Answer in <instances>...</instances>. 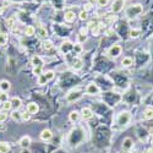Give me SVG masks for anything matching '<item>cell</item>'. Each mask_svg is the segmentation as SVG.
<instances>
[{"label":"cell","instance_id":"ac0fdd59","mask_svg":"<svg viewBox=\"0 0 153 153\" xmlns=\"http://www.w3.org/2000/svg\"><path fill=\"white\" fill-rule=\"evenodd\" d=\"M121 65L123 68H131L134 65V59L131 56H124L121 59Z\"/></svg>","mask_w":153,"mask_h":153},{"label":"cell","instance_id":"ab89813d","mask_svg":"<svg viewBox=\"0 0 153 153\" xmlns=\"http://www.w3.org/2000/svg\"><path fill=\"white\" fill-rule=\"evenodd\" d=\"M74 50H75V53H77V54H80L82 50H83V48H82V44L81 43H76L75 45H74Z\"/></svg>","mask_w":153,"mask_h":153},{"label":"cell","instance_id":"8d00e7d4","mask_svg":"<svg viewBox=\"0 0 153 153\" xmlns=\"http://www.w3.org/2000/svg\"><path fill=\"white\" fill-rule=\"evenodd\" d=\"M31 117H32L31 113H28L27 110L23 111V113H22V121H28V120L31 119Z\"/></svg>","mask_w":153,"mask_h":153},{"label":"cell","instance_id":"5bb4252c","mask_svg":"<svg viewBox=\"0 0 153 153\" xmlns=\"http://www.w3.org/2000/svg\"><path fill=\"white\" fill-rule=\"evenodd\" d=\"M27 111L31 113L32 115L33 114H37L38 111H39V105H38L36 102H30V103L27 104Z\"/></svg>","mask_w":153,"mask_h":153},{"label":"cell","instance_id":"74e56055","mask_svg":"<svg viewBox=\"0 0 153 153\" xmlns=\"http://www.w3.org/2000/svg\"><path fill=\"white\" fill-rule=\"evenodd\" d=\"M9 118V114L6 111H0V123H5Z\"/></svg>","mask_w":153,"mask_h":153},{"label":"cell","instance_id":"e0dca14e","mask_svg":"<svg viewBox=\"0 0 153 153\" xmlns=\"http://www.w3.org/2000/svg\"><path fill=\"white\" fill-rule=\"evenodd\" d=\"M75 19H76V15H75V12L71 11V10L66 11L65 15H64V20H65V22H68V23H72L75 21Z\"/></svg>","mask_w":153,"mask_h":153},{"label":"cell","instance_id":"8992f818","mask_svg":"<svg viewBox=\"0 0 153 153\" xmlns=\"http://www.w3.org/2000/svg\"><path fill=\"white\" fill-rule=\"evenodd\" d=\"M124 6H125V0H114L111 4V12L118 15L120 11H123Z\"/></svg>","mask_w":153,"mask_h":153},{"label":"cell","instance_id":"7dc6e473","mask_svg":"<svg viewBox=\"0 0 153 153\" xmlns=\"http://www.w3.org/2000/svg\"><path fill=\"white\" fill-rule=\"evenodd\" d=\"M20 153H31V152L28 151V148H22V151Z\"/></svg>","mask_w":153,"mask_h":153},{"label":"cell","instance_id":"7bdbcfd3","mask_svg":"<svg viewBox=\"0 0 153 153\" xmlns=\"http://www.w3.org/2000/svg\"><path fill=\"white\" fill-rule=\"evenodd\" d=\"M87 33H88V27H81V28H80V34L87 37Z\"/></svg>","mask_w":153,"mask_h":153},{"label":"cell","instance_id":"484cf974","mask_svg":"<svg viewBox=\"0 0 153 153\" xmlns=\"http://www.w3.org/2000/svg\"><path fill=\"white\" fill-rule=\"evenodd\" d=\"M141 34H142V30H140V28H132V30H130V32H129V36H130L131 38H138Z\"/></svg>","mask_w":153,"mask_h":153},{"label":"cell","instance_id":"3957f363","mask_svg":"<svg viewBox=\"0 0 153 153\" xmlns=\"http://www.w3.org/2000/svg\"><path fill=\"white\" fill-rule=\"evenodd\" d=\"M82 92L79 91V90H72L70 91L68 94H66V100L69 102V103H74V102H77L79 99L82 98Z\"/></svg>","mask_w":153,"mask_h":153},{"label":"cell","instance_id":"7c38bea8","mask_svg":"<svg viewBox=\"0 0 153 153\" xmlns=\"http://www.w3.org/2000/svg\"><path fill=\"white\" fill-rule=\"evenodd\" d=\"M52 138H53V132L50 131L49 129L42 130V132H41V140H42V141L48 142V141H50Z\"/></svg>","mask_w":153,"mask_h":153},{"label":"cell","instance_id":"ba28073f","mask_svg":"<svg viewBox=\"0 0 153 153\" xmlns=\"http://www.w3.org/2000/svg\"><path fill=\"white\" fill-rule=\"evenodd\" d=\"M80 113H81V118L83 120H90V119L93 118V110L91 108H88V107H83Z\"/></svg>","mask_w":153,"mask_h":153},{"label":"cell","instance_id":"5b68a950","mask_svg":"<svg viewBox=\"0 0 153 153\" xmlns=\"http://www.w3.org/2000/svg\"><path fill=\"white\" fill-rule=\"evenodd\" d=\"M86 93L88 96H98L100 93V88L94 82H91V83H88L87 87H86Z\"/></svg>","mask_w":153,"mask_h":153},{"label":"cell","instance_id":"6da1fadb","mask_svg":"<svg viewBox=\"0 0 153 153\" xmlns=\"http://www.w3.org/2000/svg\"><path fill=\"white\" fill-rule=\"evenodd\" d=\"M143 12V6L141 4H132L125 9V15L127 19H136Z\"/></svg>","mask_w":153,"mask_h":153},{"label":"cell","instance_id":"d6986e66","mask_svg":"<svg viewBox=\"0 0 153 153\" xmlns=\"http://www.w3.org/2000/svg\"><path fill=\"white\" fill-rule=\"evenodd\" d=\"M80 119H81V113H79V111L72 110V111L69 114V120H70L71 123H77Z\"/></svg>","mask_w":153,"mask_h":153},{"label":"cell","instance_id":"9a60e30c","mask_svg":"<svg viewBox=\"0 0 153 153\" xmlns=\"http://www.w3.org/2000/svg\"><path fill=\"white\" fill-rule=\"evenodd\" d=\"M10 102H11L12 109H14V110H19V109L21 108V105H22V100H21V98H19V97H12V98L10 99Z\"/></svg>","mask_w":153,"mask_h":153},{"label":"cell","instance_id":"681fc988","mask_svg":"<svg viewBox=\"0 0 153 153\" xmlns=\"http://www.w3.org/2000/svg\"><path fill=\"white\" fill-rule=\"evenodd\" d=\"M151 143H153V134H152V136H151Z\"/></svg>","mask_w":153,"mask_h":153},{"label":"cell","instance_id":"2e32d148","mask_svg":"<svg viewBox=\"0 0 153 153\" xmlns=\"http://www.w3.org/2000/svg\"><path fill=\"white\" fill-rule=\"evenodd\" d=\"M10 90H11V83H10V81H7V80H1V81H0V91L7 93Z\"/></svg>","mask_w":153,"mask_h":153},{"label":"cell","instance_id":"4316f807","mask_svg":"<svg viewBox=\"0 0 153 153\" xmlns=\"http://www.w3.org/2000/svg\"><path fill=\"white\" fill-rule=\"evenodd\" d=\"M34 34H36V28L33 26H26V28H25V36L32 37Z\"/></svg>","mask_w":153,"mask_h":153},{"label":"cell","instance_id":"9c48e42d","mask_svg":"<svg viewBox=\"0 0 153 153\" xmlns=\"http://www.w3.org/2000/svg\"><path fill=\"white\" fill-rule=\"evenodd\" d=\"M124 151H131L134 148V141L131 137H125L124 141H123V145H121Z\"/></svg>","mask_w":153,"mask_h":153},{"label":"cell","instance_id":"d4e9b609","mask_svg":"<svg viewBox=\"0 0 153 153\" xmlns=\"http://www.w3.org/2000/svg\"><path fill=\"white\" fill-rule=\"evenodd\" d=\"M6 26H7L10 30H14L15 26H16V19H15L14 16L6 19Z\"/></svg>","mask_w":153,"mask_h":153},{"label":"cell","instance_id":"c3c4849f","mask_svg":"<svg viewBox=\"0 0 153 153\" xmlns=\"http://www.w3.org/2000/svg\"><path fill=\"white\" fill-rule=\"evenodd\" d=\"M146 153H153V147H151V148H148V149L146 151Z\"/></svg>","mask_w":153,"mask_h":153},{"label":"cell","instance_id":"4fadbf2b","mask_svg":"<svg viewBox=\"0 0 153 153\" xmlns=\"http://www.w3.org/2000/svg\"><path fill=\"white\" fill-rule=\"evenodd\" d=\"M19 145L22 148H28L31 146V137L30 136H22L19 141Z\"/></svg>","mask_w":153,"mask_h":153},{"label":"cell","instance_id":"b9f144b4","mask_svg":"<svg viewBox=\"0 0 153 153\" xmlns=\"http://www.w3.org/2000/svg\"><path fill=\"white\" fill-rule=\"evenodd\" d=\"M77 41H79V43H83V42H86L87 41V37L86 36H82V34H80L79 33V36H77Z\"/></svg>","mask_w":153,"mask_h":153},{"label":"cell","instance_id":"bcb514c9","mask_svg":"<svg viewBox=\"0 0 153 153\" xmlns=\"http://www.w3.org/2000/svg\"><path fill=\"white\" fill-rule=\"evenodd\" d=\"M105 34H107V36H111V34H114V31H113V30H107V31H105Z\"/></svg>","mask_w":153,"mask_h":153},{"label":"cell","instance_id":"ee69618b","mask_svg":"<svg viewBox=\"0 0 153 153\" xmlns=\"http://www.w3.org/2000/svg\"><path fill=\"white\" fill-rule=\"evenodd\" d=\"M7 130V126L4 123H0V132H5Z\"/></svg>","mask_w":153,"mask_h":153},{"label":"cell","instance_id":"60d3db41","mask_svg":"<svg viewBox=\"0 0 153 153\" xmlns=\"http://www.w3.org/2000/svg\"><path fill=\"white\" fill-rule=\"evenodd\" d=\"M43 74V68H33V75L41 76Z\"/></svg>","mask_w":153,"mask_h":153},{"label":"cell","instance_id":"44dd1931","mask_svg":"<svg viewBox=\"0 0 153 153\" xmlns=\"http://www.w3.org/2000/svg\"><path fill=\"white\" fill-rule=\"evenodd\" d=\"M42 48L45 50V52H49V50H52L54 48V43L53 41H50V39H44L43 43H42Z\"/></svg>","mask_w":153,"mask_h":153},{"label":"cell","instance_id":"52a82bcc","mask_svg":"<svg viewBox=\"0 0 153 153\" xmlns=\"http://www.w3.org/2000/svg\"><path fill=\"white\" fill-rule=\"evenodd\" d=\"M74 45H75V44H72L70 41L64 42V43L60 45V52H61L62 54H69L70 52H72V50H74Z\"/></svg>","mask_w":153,"mask_h":153},{"label":"cell","instance_id":"f546056e","mask_svg":"<svg viewBox=\"0 0 153 153\" xmlns=\"http://www.w3.org/2000/svg\"><path fill=\"white\" fill-rule=\"evenodd\" d=\"M1 111H10L11 109H12V104H11V102L10 100H7V102H5V103H3V107H1Z\"/></svg>","mask_w":153,"mask_h":153},{"label":"cell","instance_id":"f1b7e54d","mask_svg":"<svg viewBox=\"0 0 153 153\" xmlns=\"http://www.w3.org/2000/svg\"><path fill=\"white\" fill-rule=\"evenodd\" d=\"M100 30H102V23H97V26L93 27L91 31H92V34H93L94 37H98L99 33H100Z\"/></svg>","mask_w":153,"mask_h":153},{"label":"cell","instance_id":"4dcf8cb0","mask_svg":"<svg viewBox=\"0 0 153 153\" xmlns=\"http://www.w3.org/2000/svg\"><path fill=\"white\" fill-rule=\"evenodd\" d=\"M47 82H49V81L47 80V77H45V75H44V74H42L41 76H38V85L44 86Z\"/></svg>","mask_w":153,"mask_h":153},{"label":"cell","instance_id":"603a6c76","mask_svg":"<svg viewBox=\"0 0 153 153\" xmlns=\"http://www.w3.org/2000/svg\"><path fill=\"white\" fill-rule=\"evenodd\" d=\"M9 42V34L0 32V47H5Z\"/></svg>","mask_w":153,"mask_h":153},{"label":"cell","instance_id":"ffe728a7","mask_svg":"<svg viewBox=\"0 0 153 153\" xmlns=\"http://www.w3.org/2000/svg\"><path fill=\"white\" fill-rule=\"evenodd\" d=\"M143 119L145 120H152L153 119V107H147L143 110Z\"/></svg>","mask_w":153,"mask_h":153},{"label":"cell","instance_id":"e575fe53","mask_svg":"<svg viewBox=\"0 0 153 153\" xmlns=\"http://www.w3.org/2000/svg\"><path fill=\"white\" fill-rule=\"evenodd\" d=\"M38 34H39L41 38H44V39H45V37H47V30H45L43 26H39V30H38Z\"/></svg>","mask_w":153,"mask_h":153},{"label":"cell","instance_id":"7402d4cb","mask_svg":"<svg viewBox=\"0 0 153 153\" xmlns=\"http://www.w3.org/2000/svg\"><path fill=\"white\" fill-rule=\"evenodd\" d=\"M10 117L14 121H21L22 120V113L20 110H14L10 114Z\"/></svg>","mask_w":153,"mask_h":153},{"label":"cell","instance_id":"d590c367","mask_svg":"<svg viewBox=\"0 0 153 153\" xmlns=\"http://www.w3.org/2000/svg\"><path fill=\"white\" fill-rule=\"evenodd\" d=\"M96 3L99 7H105L109 4V0H96Z\"/></svg>","mask_w":153,"mask_h":153},{"label":"cell","instance_id":"cb8c5ba5","mask_svg":"<svg viewBox=\"0 0 153 153\" xmlns=\"http://www.w3.org/2000/svg\"><path fill=\"white\" fill-rule=\"evenodd\" d=\"M11 146L9 142H0V153H9Z\"/></svg>","mask_w":153,"mask_h":153},{"label":"cell","instance_id":"277c9868","mask_svg":"<svg viewBox=\"0 0 153 153\" xmlns=\"http://www.w3.org/2000/svg\"><path fill=\"white\" fill-rule=\"evenodd\" d=\"M123 53V47L120 44H113L109 49H108V55L110 58H118L119 55H121Z\"/></svg>","mask_w":153,"mask_h":153},{"label":"cell","instance_id":"f6af8a7d","mask_svg":"<svg viewBox=\"0 0 153 153\" xmlns=\"http://www.w3.org/2000/svg\"><path fill=\"white\" fill-rule=\"evenodd\" d=\"M97 26V23L94 22V21H90L88 22V25H87V27H88V30H92L93 27H96Z\"/></svg>","mask_w":153,"mask_h":153},{"label":"cell","instance_id":"83f0119b","mask_svg":"<svg viewBox=\"0 0 153 153\" xmlns=\"http://www.w3.org/2000/svg\"><path fill=\"white\" fill-rule=\"evenodd\" d=\"M117 20H118V16L115 14H113V12H111V14H107L105 15V21L108 23H114Z\"/></svg>","mask_w":153,"mask_h":153},{"label":"cell","instance_id":"1f68e13d","mask_svg":"<svg viewBox=\"0 0 153 153\" xmlns=\"http://www.w3.org/2000/svg\"><path fill=\"white\" fill-rule=\"evenodd\" d=\"M43 74L45 75V77H47L48 81L53 80V79H54V76H55V72H54L53 70H48V71H45V72H43Z\"/></svg>","mask_w":153,"mask_h":153},{"label":"cell","instance_id":"30bf717a","mask_svg":"<svg viewBox=\"0 0 153 153\" xmlns=\"http://www.w3.org/2000/svg\"><path fill=\"white\" fill-rule=\"evenodd\" d=\"M31 64H32V66L33 68H43L44 65V61L41 56H38V55H33L32 59H31Z\"/></svg>","mask_w":153,"mask_h":153},{"label":"cell","instance_id":"8fae6325","mask_svg":"<svg viewBox=\"0 0 153 153\" xmlns=\"http://www.w3.org/2000/svg\"><path fill=\"white\" fill-rule=\"evenodd\" d=\"M71 68H72V70H75V71L81 70V69L83 68V60L80 59V58H75V59L72 60V62H71Z\"/></svg>","mask_w":153,"mask_h":153},{"label":"cell","instance_id":"d6a6232c","mask_svg":"<svg viewBox=\"0 0 153 153\" xmlns=\"http://www.w3.org/2000/svg\"><path fill=\"white\" fill-rule=\"evenodd\" d=\"M93 3L92 1H88V3H85V5H83V10L86 11V12H90L92 9H93Z\"/></svg>","mask_w":153,"mask_h":153},{"label":"cell","instance_id":"7a4b0ae2","mask_svg":"<svg viewBox=\"0 0 153 153\" xmlns=\"http://www.w3.org/2000/svg\"><path fill=\"white\" fill-rule=\"evenodd\" d=\"M131 113L130 111H127V110H123L118 114V117H117V124L119 126H126V125H129L130 121H131Z\"/></svg>","mask_w":153,"mask_h":153},{"label":"cell","instance_id":"f35d334b","mask_svg":"<svg viewBox=\"0 0 153 153\" xmlns=\"http://www.w3.org/2000/svg\"><path fill=\"white\" fill-rule=\"evenodd\" d=\"M79 19H80L81 21H86V20L88 19V12H86L85 10H82L80 14H79Z\"/></svg>","mask_w":153,"mask_h":153},{"label":"cell","instance_id":"836d02e7","mask_svg":"<svg viewBox=\"0 0 153 153\" xmlns=\"http://www.w3.org/2000/svg\"><path fill=\"white\" fill-rule=\"evenodd\" d=\"M9 100V96H7V93H5V92H0V103H5V102H7Z\"/></svg>","mask_w":153,"mask_h":153}]
</instances>
